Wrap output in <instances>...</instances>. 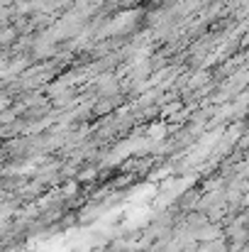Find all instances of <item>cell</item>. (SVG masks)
Wrapping results in <instances>:
<instances>
[{
    "mask_svg": "<svg viewBox=\"0 0 249 252\" xmlns=\"http://www.w3.org/2000/svg\"><path fill=\"white\" fill-rule=\"evenodd\" d=\"M95 176H98V169L88 167V169H83L81 174H76V181H90V179H95Z\"/></svg>",
    "mask_w": 249,
    "mask_h": 252,
    "instance_id": "obj_1",
    "label": "cell"
}]
</instances>
